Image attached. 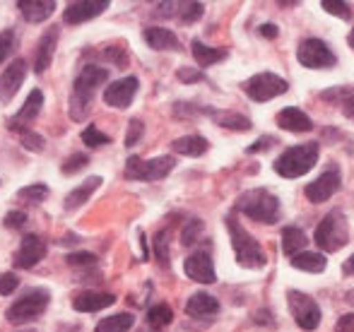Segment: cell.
Returning <instances> with one entry per match:
<instances>
[{"label": "cell", "mask_w": 354, "mask_h": 332, "mask_svg": "<svg viewBox=\"0 0 354 332\" xmlns=\"http://www.w3.org/2000/svg\"><path fill=\"white\" fill-rule=\"evenodd\" d=\"M109 80V70L99 66H84L80 70L77 80L73 84L71 94V118L73 121H84L92 111V101L97 97V89Z\"/></svg>", "instance_id": "1"}, {"label": "cell", "mask_w": 354, "mask_h": 332, "mask_svg": "<svg viewBox=\"0 0 354 332\" xmlns=\"http://www.w3.org/2000/svg\"><path fill=\"white\" fill-rule=\"evenodd\" d=\"M236 210L251 219L263 222V224H275L280 217V200L266 188H253V191L239 195Z\"/></svg>", "instance_id": "2"}, {"label": "cell", "mask_w": 354, "mask_h": 332, "mask_svg": "<svg viewBox=\"0 0 354 332\" xmlns=\"http://www.w3.org/2000/svg\"><path fill=\"white\" fill-rule=\"evenodd\" d=\"M227 229H229V236H232V246H234V253H236L239 265L248 267V270H261V267H266V262H268L266 251L261 248V244H258L234 217H227Z\"/></svg>", "instance_id": "3"}, {"label": "cell", "mask_w": 354, "mask_h": 332, "mask_svg": "<svg viewBox=\"0 0 354 332\" xmlns=\"http://www.w3.org/2000/svg\"><path fill=\"white\" fill-rule=\"evenodd\" d=\"M318 155H321L318 142H306V145L289 147L284 155H280V159L275 162V171L280 173L282 178H299L311 171L313 164L318 162Z\"/></svg>", "instance_id": "4"}, {"label": "cell", "mask_w": 354, "mask_h": 332, "mask_svg": "<svg viewBox=\"0 0 354 332\" xmlns=\"http://www.w3.org/2000/svg\"><path fill=\"white\" fill-rule=\"evenodd\" d=\"M313 241L321 251L326 253H335L340 248H345L347 241H350V229H347V219L340 210H333L323 217V222L318 224Z\"/></svg>", "instance_id": "5"}, {"label": "cell", "mask_w": 354, "mask_h": 332, "mask_svg": "<svg viewBox=\"0 0 354 332\" xmlns=\"http://www.w3.org/2000/svg\"><path fill=\"white\" fill-rule=\"evenodd\" d=\"M48 299H51V294H48L46 289H32V291H27V294H24L22 299H17L12 306H10L8 311H5V318H8L10 323H15V325L32 323V320H37L39 315H41L44 311H46Z\"/></svg>", "instance_id": "6"}, {"label": "cell", "mask_w": 354, "mask_h": 332, "mask_svg": "<svg viewBox=\"0 0 354 332\" xmlns=\"http://www.w3.org/2000/svg\"><path fill=\"white\" fill-rule=\"evenodd\" d=\"M176 162L174 157H154V159H140V157H131L126 162V178L133 181H162L164 176L174 171Z\"/></svg>", "instance_id": "7"}, {"label": "cell", "mask_w": 354, "mask_h": 332, "mask_svg": "<svg viewBox=\"0 0 354 332\" xmlns=\"http://www.w3.org/2000/svg\"><path fill=\"white\" fill-rule=\"evenodd\" d=\"M287 301H289V311H292L294 320H297V325L301 330L311 332L321 325V309H318V304L308 294L297 291V289H289Z\"/></svg>", "instance_id": "8"}, {"label": "cell", "mask_w": 354, "mask_h": 332, "mask_svg": "<svg viewBox=\"0 0 354 332\" xmlns=\"http://www.w3.org/2000/svg\"><path fill=\"white\" fill-rule=\"evenodd\" d=\"M297 58L304 68H311V70H326V68H333L337 63L335 53L321 39H306V41L299 43Z\"/></svg>", "instance_id": "9"}, {"label": "cell", "mask_w": 354, "mask_h": 332, "mask_svg": "<svg viewBox=\"0 0 354 332\" xmlns=\"http://www.w3.org/2000/svg\"><path fill=\"white\" fill-rule=\"evenodd\" d=\"M243 89L246 94L253 99V101H270V99L280 97L289 89L287 80H282L280 75H272V72H258L251 80L243 82Z\"/></svg>", "instance_id": "10"}, {"label": "cell", "mask_w": 354, "mask_h": 332, "mask_svg": "<svg viewBox=\"0 0 354 332\" xmlns=\"http://www.w3.org/2000/svg\"><path fill=\"white\" fill-rule=\"evenodd\" d=\"M44 257H46V241L37 234H27L19 244L17 253H15V265L22 267V270H32Z\"/></svg>", "instance_id": "11"}, {"label": "cell", "mask_w": 354, "mask_h": 332, "mask_svg": "<svg viewBox=\"0 0 354 332\" xmlns=\"http://www.w3.org/2000/svg\"><path fill=\"white\" fill-rule=\"evenodd\" d=\"M138 87H140V82L133 75L123 77V80H116L106 87L104 101H106V106H113V108H128L133 104V99H136Z\"/></svg>", "instance_id": "12"}, {"label": "cell", "mask_w": 354, "mask_h": 332, "mask_svg": "<svg viewBox=\"0 0 354 332\" xmlns=\"http://www.w3.org/2000/svg\"><path fill=\"white\" fill-rule=\"evenodd\" d=\"M24 77H27V63H24L22 58H17V61L10 63V66L5 68L3 75H0V101L3 104L12 101L17 89L22 87Z\"/></svg>", "instance_id": "13"}, {"label": "cell", "mask_w": 354, "mask_h": 332, "mask_svg": "<svg viewBox=\"0 0 354 332\" xmlns=\"http://www.w3.org/2000/svg\"><path fill=\"white\" fill-rule=\"evenodd\" d=\"M106 8L109 0H77V3L68 5L66 12H63V19H66V24H82L99 17Z\"/></svg>", "instance_id": "14"}, {"label": "cell", "mask_w": 354, "mask_h": 332, "mask_svg": "<svg viewBox=\"0 0 354 332\" xmlns=\"http://www.w3.org/2000/svg\"><path fill=\"white\" fill-rule=\"evenodd\" d=\"M340 181H342L340 171L330 168V171L321 173V176H318L313 183H308V186H306V197L311 202H326V200H330V197L337 193V188H340Z\"/></svg>", "instance_id": "15"}, {"label": "cell", "mask_w": 354, "mask_h": 332, "mask_svg": "<svg viewBox=\"0 0 354 332\" xmlns=\"http://www.w3.org/2000/svg\"><path fill=\"white\" fill-rule=\"evenodd\" d=\"M183 270H186V275L191 277L193 282H198V284H212V282H217L212 257L207 255V253H203V251L193 253L191 257H186V262H183Z\"/></svg>", "instance_id": "16"}, {"label": "cell", "mask_w": 354, "mask_h": 332, "mask_svg": "<svg viewBox=\"0 0 354 332\" xmlns=\"http://www.w3.org/2000/svg\"><path fill=\"white\" fill-rule=\"evenodd\" d=\"M41 106H44V92L41 89H32L27 97V101L22 104V108L17 111V116H12L8 121V128L10 130H27V123H32L34 118L41 113Z\"/></svg>", "instance_id": "17"}, {"label": "cell", "mask_w": 354, "mask_h": 332, "mask_svg": "<svg viewBox=\"0 0 354 332\" xmlns=\"http://www.w3.org/2000/svg\"><path fill=\"white\" fill-rule=\"evenodd\" d=\"M56 43H58V27H48L46 32L41 34L37 43V53H34V70L41 75L46 72V68L51 66L53 53H56Z\"/></svg>", "instance_id": "18"}, {"label": "cell", "mask_w": 354, "mask_h": 332, "mask_svg": "<svg viewBox=\"0 0 354 332\" xmlns=\"http://www.w3.org/2000/svg\"><path fill=\"white\" fill-rule=\"evenodd\" d=\"M116 296L113 294H102V291H84V294H77L73 299V309L80 311V313H94V311H102L113 306Z\"/></svg>", "instance_id": "19"}, {"label": "cell", "mask_w": 354, "mask_h": 332, "mask_svg": "<svg viewBox=\"0 0 354 332\" xmlns=\"http://www.w3.org/2000/svg\"><path fill=\"white\" fill-rule=\"evenodd\" d=\"M145 41H147L149 48H154V51H178L181 48V43H178L176 34L171 32V29H164V27H147L142 32Z\"/></svg>", "instance_id": "20"}, {"label": "cell", "mask_w": 354, "mask_h": 332, "mask_svg": "<svg viewBox=\"0 0 354 332\" xmlns=\"http://www.w3.org/2000/svg\"><path fill=\"white\" fill-rule=\"evenodd\" d=\"M17 8L22 10V17L27 22L37 24L56 12V0H19Z\"/></svg>", "instance_id": "21"}, {"label": "cell", "mask_w": 354, "mask_h": 332, "mask_svg": "<svg viewBox=\"0 0 354 332\" xmlns=\"http://www.w3.org/2000/svg\"><path fill=\"white\" fill-rule=\"evenodd\" d=\"M277 126H280L282 130H289V133H311L313 130L311 118L294 106H289V108H284V111L277 113Z\"/></svg>", "instance_id": "22"}, {"label": "cell", "mask_w": 354, "mask_h": 332, "mask_svg": "<svg viewBox=\"0 0 354 332\" xmlns=\"http://www.w3.org/2000/svg\"><path fill=\"white\" fill-rule=\"evenodd\" d=\"M186 313L191 318H212V315L219 313V301L210 294L198 291L186 301Z\"/></svg>", "instance_id": "23"}, {"label": "cell", "mask_w": 354, "mask_h": 332, "mask_svg": "<svg viewBox=\"0 0 354 332\" xmlns=\"http://www.w3.org/2000/svg\"><path fill=\"white\" fill-rule=\"evenodd\" d=\"M99 186H102V176H92V178H87V181H82L75 191L68 193L66 210H77V207H82Z\"/></svg>", "instance_id": "24"}, {"label": "cell", "mask_w": 354, "mask_h": 332, "mask_svg": "<svg viewBox=\"0 0 354 332\" xmlns=\"http://www.w3.org/2000/svg\"><path fill=\"white\" fill-rule=\"evenodd\" d=\"M171 150L176 152V155H183V157H201L207 152V140L201 135H186V137L174 140Z\"/></svg>", "instance_id": "25"}, {"label": "cell", "mask_w": 354, "mask_h": 332, "mask_svg": "<svg viewBox=\"0 0 354 332\" xmlns=\"http://www.w3.org/2000/svg\"><path fill=\"white\" fill-rule=\"evenodd\" d=\"M210 116L214 118V123L217 126H222V128H229V130H241V133H246V130H251L253 128V123L248 121L246 116H241V113H234V111H207Z\"/></svg>", "instance_id": "26"}, {"label": "cell", "mask_w": 354, "mask_h": 332, "mask_svg": "<svg viewBox=\"0 0 354 332\" xmlns=\"http://www.w3.org/2000/svg\"><path fill=\"white\" fill-rule=\"evenodd\" d=\"M191 48H193V58H196V63L201 68H210V66H214V63H219V61L227 58V51H224V48L205 46L203 41H193Z\"/></svg>", "instance_id": "27"}, {"label": "cell", "mask_w": 354, "mask_h": 332, "mask_svg": "<svg viewBox=\"0 0 354 332\" xmlns=\"http://www.w3.org/2000/svg\"><path fill=\"white\" fill-rule=\"evenodd\" d=\"M328 265L326 255L323 253H308V251H301L292 257V267L297 270H304V272H323Z\"/></svg>", "instance_id": "28"}, {"label": "cell", "mask_w": 354, "mask_h": 332, "mask_svg": "<svg viewBox=\"0 0 354 332\" xmlns=\"http://www.w3.org/2000/svg\"><path fill=\"white\" fill-rule=\"evenodd\" d=\"M306 234H304L299 226H284L282 229V251L284 255H297V253L304 251V246H306Z\"/></svg>", "instance_id": "29"}, {"label": "cell", "mask_w": 354, "mask_h": 332, "mask_svg": "<svg viewBox=\"0 0 354 332\" xmlns=\"http://www.w3.org/2000/svg\"><path fill=\"white\" fill-rule=\"evenodd\" d=\"M136 323L131 313H118V315H109V318L99 320V325L94 328V332H128Z\"/></svg>", "instance_id": "30"}, {"label": "cell", "mask_w": 354, "mask_h": 332, "mask_svg": "<svg viewBox=\"0 0 354 332\" xmlns=\"http://www.w3.org/2000/svg\"><path fill=\"white\" fill-rule=\"evenodd\" d=\"M171 320H174V311H171V306H167V304H157L147 311V323H149V328H154V330L167 328Z\"/></svg>", "instance_id": "31"}, {"label": "cell", "mask_w": 354, "mask_h": 332, "mask_svg": "<svg viewBox=\"0 0 354 332\" xmlns=\"http://www.w3.org/2000/svg\"><path fill=\"white\" fill-rule=\"evenodd\" d=\"M17 197L27 202H44L48 197V188L44 186V183H32V186L17 191Z\"/></svg>", "instance_id": "32"}, {"label": "cell", "mask_w": 354, "mask_h": 332, "mask_svg": "<svg viewBox=\"0 0 354 332\" xmlns=\"http://www.w3.org/2000/svg\"><path fill=\"white\" fill-rule=\"evenodd\" d=\"M203 222L201 219H191L186 226H183V231H181V244L183 246H193V244H198V239H201V234H203Z\"/></svg>", "instance_id": "33"}, {"label": "cell", "mask_w": 354, "mask_h": 332, "mask_svg": "<svg viewBox=\"0 0 354 332\" xmlns=\"http://www.w3.org/2000/svg\"><path fill=\"white\" fill-rule=\"evenodd\" d=\"M181 8L183 10H181V14H178V17H181L183 24L198 22V19L203 17V12H205V5H203V3H183Z\"/></svg>", "instance_id": "34"}, {"label": "cell", "mask_w": 354, "mask_h": 332, "mask_svg": "<svg viewBox=\"0 0 354 332\" xmlns=\"http://www.w3.org/2000/svg\"><path fill=\"white\" fill-rule=\"evenodd\" d=\"M82 142L87 147H104V145H109L111 142V137L109 135H104L99 128H94V126H89L87 130L82 133Z\"/></svg>", "instance_id": "35"}, {"label": "cell", "mask_w": 354, "mask_h": 332, "mask_svg": "<svg viewBox=\"0 0 354 332\" xmlns=\"http://www.w3.org/2000/svg\"><path fill=\"white\" fill-rule=\"evenodd\" d=\"M15 43H17V37H15L12 29H5V32H0V63L8 61L10 53L15 51Z\"/></svg>", "instance_id": "36"}, {"label": "cell", "mask_w": 354, "mask_h": 332, "mask_svg": "<svg viewBox=\"0 0 354 332\" xmlns=\"http://www.w3.org/2000/svg\"><path fill=\"white\" fill-rule=\"evenodd\" d=\"M87 164H89V157L87 155H73V157H68V159L63 162L61 171L66 173V176H73V173L82 171V168L87 166Z\"/></svg>", "instance_id": "37"}, {"label": "cell", "mask_w": 354, "mask_h": 332, "mask_svg": "<svg viewBox=\"0 0 354 332\" xmlns=\"http://www.w3.org/2000/svg\"><path fill=\"white\" fill-rule=\"evenodd\" d=\"M323 10H328L330 14H337L340 19H350V5L342 3V0H323Z\"/></svg>", "instance_id": "38"}, {"label": "cell", "mask_w": 354, "mask_h": 332, "mask_svg": "<svg viewBox=\"0 0 354 332\" xmlns=\"http://www.w3.org/2000/svg\"><path fill=\"white\" fill-rule=\"evenodd\" d=\"M19 137H22V145L27 147L29 152H41L44 150V137L37 135L34 130H29V128L27 130H22V135Z\"/></svg>", "instance_id": "39"}, {"label": "cell", "mask_w": 354, "mask_h": 332, "mask_svg": "<svg viewBox=\"0 0 354 332\" xmlns=\"http://www.w3.org/2000/svg\"><path fill=\"white\" fill-rule=\"evenodd\" d=\"M154 253H157V257L162 262L169 260V231H159L157 239H154Z\"/></svg>", "instance_id": "40"}, {"label": "cell", "mask_w": 354, "mask_h": 332, "mask_svg": "<svg viewBox=\"0 0 354 332\" xmlns=\"http://www.w3.org/2000/svg\"><path fill=\"white\" fill-rule=\"evenodd\" d=\"M19 280L17 275H12V272H3L0 275V296H10L15 289H17Z\"/></svg>", "instance_id": "41"}, {"label": "cell", "mask_w": 354, "mask_h": 332, "mask_svg": "<svg viewBox=\"0 0 354 332\" xmlns=\"http://www.w3.org/2000/svg\"><path fill=\"white\" fill-rule=\"evenodd\" d=\"M142 133H145V126L140 121H131L128 123V133H126V147H133V145H138V140L142 137Z\"/></svg>", "instance_id": "42"}, {"label": "cell", "mask_w": 354, "mask_h": 332, "mask_svg": "<svg viewBox=\"0 0 354 332\" xmlns=\"http://www.w3.org/2000/svg\"><path fill=\"white\" fill-rule=\"evenodd\" d=\"M24 224H27V212L15 210L5 215V226H8V229H22Z\"/></svg>", "instance_id": "43"}, {"label": "cell", "mask_w": 354, "mask_h": 332, "mask_svg": "<svg viewBox=\"0 0 354 332\" xmlns=\"http://www.w3.org/2000/svg\"><path fill=\"white\" fill-rule=\"evenodd\" d=\"M176 77H178L181 82H201L205 75H203L201 70H196V68H178Z\"/></svg>", "instance_id": "44"}, {"label": "cell", "mask_w": 354, "mask_h": 332, "mask_svg": "<svg viewBox=\"0 0 354 332\" xmlns=\"http://www.w3.org/2000/svg\"><path fill=\"white\" fill-rule=\"evenodd\" d=\"M68 262L71 265H94L97 262V255H92V253H71L68 255Z\"/></svg>", "instance_id": "45"}, {"label": "cell", "mask_w": 354, "mask_h": 332, "mask_svg": "<svg viewBox=\"0 0 354 332\" xmlns=\"http://www.w3.org/2000/svg\"><path fill=\"white\" fill-rule=\"evenodd\" d=\"M272 142H275V137H261V140H256L251 147H248V155H256V152H266V150H270L272 147Z\"/></svg>", "instance_id": "46"}, {"label": "cell", "mask_w": 354, "mask_h": 332, "mask_svg": "<svg viewBox=\"0 0 354 332\" xmlns=\"http://www.w3.org/2000/svg\"><path fill=\"white\" fill-rule=\"evenodd\" d=\"M335 332H354V313H347L337 320L335 325Z\"/></svg>", "instance_id": "47"}, {"label": "cell", "mask_w": 354, "mask_h": 332, "mask_svg": "<svg viewBox=\"0 0 354 332\" xmlns=\"http://www.w3.org/2000/svg\"><path fill=\"white\" fill-rule=\"evenodd\" d=\"M104 56H106L109 58V61H113V63H116V66H126V56H123V51H121V48H113V51H106V53H104Z\"/></svg>", "instance_id": "48"}, {"label": "cell", "mask_w": 354, "mask_h": 332, "mask_svg": "<svg viewBox=\"0 0 354 332\" xmlns=\"http://www.w3.org/2000/svg\"><path fill=\"white\" fill-rule=\"evenodd\" d=\"M342 111H345V116L354 118V94H350V97L342 101Z\"/></svg>", "instance_id": "49"}, {"label": "cell", "mask_w": 354, "mask_h": 332, "mask_svg": "<svg viewBox=\"0 0 354 332\" xmlns=\"http://www.w3.org/2000/svg\"><path fill=\"white\" fill-rule=\"evenodd\" d=\"M261 34H263L266 39H275V37H277V27H275V24H263V27H261Z\"/></svg>", "instance_id": "50"}, {"label": "cell", "mask_w": 354, "mask_h": 332, "mask_svg": "<svg viewBox=\"0 0 354 332\" xmlns=\"http://www.w3.org/2000/svg\"><path fill=\"white\" fill-rule=\"evenodd\" d=\"M345 272H354V255L347 260V267H345Z\"/></svg>", "instance_id": "51"}, {"label": "cell", "mask_w": 354, "mask_h": 332, "mask_svg": "<svg viewBox=\"0 0 354 332\" xmlns=\"http://www.w3.org/2000/svg\"><path fill=\"white\" fill-rule=\"evenodd\" d=\"M347 301H350V304H354V289L347 291Z\"/></svg>", "instance_id": "52"}, {"label": "cell", "mask_w": 354, "mask_h": 332, "mask_svg": "<svg viewBox=\"0 0 354 332\" xmlns=\"http://www.w3.org/2000/svg\"><path fill=\"white\" fill-rule=\"evenodd\" d=\"M347 41H350V46L354 48V29H352V34H350V37H347Z\"/></svg>", "instance_id": "53"}, {"label": "cell", "mask_w": 354, "mask_h": 332, "mask_svg": "<svg viewBox=\"0 0 354 332\" xmlns=\"http://www.w3.org/2000/svg\"><path fill=\"white\" fill-rule=\"evenodd\" d=\"M24 332H32V330H24Z\"/></svg>", "instance_id": "54"}]
</instances>
